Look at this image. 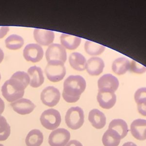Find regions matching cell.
<instances>
[{
  "instance_id": "35",
  "label": "cell",
  "mask_w": 146,
  "mask_h": 146,
  "mask_svg": "<svg viewBox=\"0 0 146 146\" xmlns=\"http://www.w3.org/2000/svg\"><path fill=\"white\" fill-rule=\"evenodd\" d=\"M0 146H4V145H2V144H0Z\"/></svg>"
},
{
  "instance_id": "15",
  "label": "cell",
  "mask_w": 146,
  "mask_h": 146,
  "mask_svg": "<svg viewBox=\"0 0 146 146\" xmlns=\"http://www.w3.org/2000/svg\"><path fill=\"white\" fill-rule=\"evenodd\" d=\"M104 67V61L99 57H92L86 62V69L88 74L92 76L100 75L103 72Z\"/></svg>"
},
{
  "instance_id": "31",
  "label": "cell",
  "mask_w": 146,
  "mask_h": 146,
  "mask_svg": "<svg viewBox=\"0 0 146 146\" xmlns=\"http://www.w3.org/2000/svg\"><path fill=\"white\" fill-rule=\"evenodd\" d=\"M65 146H83V145L80 141L76 140H72L70 141Z\"/></svg>"
},
{
  "instance_id": "19",
  "label": "cell",
  "mask_w": 146,
  "mask_h": 146,
  "mask_svg": "<svg viewBox=\"0 0 146 146\" xmlns=\"http://www.w3.org/2000/svg\"><path fill=\"white\" fill-rule=\"evenodd\" d=\"M86 62L85 57L79 52H72L69 56L70 64L75 70L80 71L84 70L86 69Z\"/></svg>"
},
{
  "instance_id": "1",
  "label": "cell",
  "mask_w": 146,
  "mask_h": 146,
  "mask_svg": "<svg viewBox=\"0 0 146 146\" xmlns=\"http://www.w3.org/2000/svg\"><path fill=\"white\" fill-rule=\"evenodd\" d=\"M29 83L30 77L27 73L17 71L2 86V94L8 102H14L23 97L25 89Z\"/></svg>"
},
{
  "instance_id": "25",
  "label": "cell",
  "mask_w": 146,
  "mask_h": 146,
  "mask_svg": "<svg viewBox=\"0 0 146 146\" xmlns=\"http://www.w3.org/2000/svg\"><path fill=\"white\" fill-rule=\"evenodd\" d=\"M105 48L104 46L90 40H86L84 43V50L90 55H100L105 50Z\"/></svg>"
},
{
  "instance_id": "3",
  "label": "cell",
  "mask_w": 146,
  "mask_h": 146,
  "mask_svg": "<svg viewBox=\"0 0 146 146\" xmlns=\"http://www.w3.org/2000/svg\"><path fill=\"white\" fill-rule=\"evenodd\" d=\"M47 79L52 82H58L63 79L66 70L64 63L60 61H50L44 68Z\"/></svg>"
},
{
  "instance_id": "11",
  "label": "cell",
  "mask_w": 146,
  "mask_h": 146,
  "mask_svg": "<svg viewBox=\"0 0 146 146\" xmlns=\"http://www.w3.org/2000/svg\"><path fill=\"white\" fill-rule=\"evenodd\" d=\"M13 110L20 115H27L33 111L35 105L29 99L21 98L11 103Z\"/></svg>"
},
{
  "instance_id": "16",
  "label": "cell",
  "mask_w": 146,
  "mask_h": 146,
  "mask_svg": "<svg viewBox=\"0 0 146 146\" xmlns=\"http://www.w3.org/2000/svg\"><path fill=\"white\" fill-rule=\"evenodd\" d=\"M27 74L30 77V85L33 88L40 86L44 82L43 71L39 67L34 66L30 67L27 70Z\"/></svg>"
},
{
  "instance_id": "24",
  "label": "cell",
  "mask_w": 146,
  "mask_h": 146,
  "mask_svg": "<svg viewBox=\"0 0 146 146\" xmlns=\"http://www.w3.org/2000/svg\"><path fill=\"white\" fill-rule=\"evenodd\" d=\"M24 44L23 38L17 34H11L5 39L6 47L13 50L21 48Z\"/></svg>"
},
{
  "instance_id": "14",
  "label": "cell",
  "mask_w": 146,
  "mask_h": 146,
  "mask_svg": "<svg viewBox=\"0 0 146 146\" xmlns=\"http://www.w3.org/2000/svg\"><path fill=\"white\" fill-rule=\"evenodd\" d=\"M119 80L116 77L110 74L102 76L98 81L99 90H109L115 92L119 87Z\"/></svg>"
},
{
  "instance_id": "32",
  "label": "cell",
  "mask_w": 146,
  "mask_h": 146,
  "mask_svg": "<svg viewBox=\"0 0 146 146\" xmlns=\"http://www.w3.org/2000/svg\"><path fill=\"white\" fill-rule=\"evenodd\" d=\"M5 110V103L3 100L0 98V115L3 113Z\"/></svg>"
},
{
  "instance_id": "18",
  "label": "cell",
  "mask_w": 146,
  "mask_h": 146,
  "mask_svg": "<svg viewBox=\"0 0 146 146\" xmlns=\"http://www.w3.org/2000/svg\"><path fill=\"white\" fill-rule=\"evenodd\" d=\"M81 38L67 34H62L60 36L61 45L68 50H75L78 47L81 43Z\"/></svg>"
},
{
  "instance_id": "27",
  "label": "cell",
  "mask_w": 146,
  "mask_h": 146,
  "mask_svg": "<svg viewBox=\"0 0 146 146\" xmlns=\"http://www.w3.org/2000/svg\"><path fill=\"white\" fill-rule=\"evenodd\" d=\"M134 98L137 104L146 103V87H141L136 90Z\"/></svg>"
},
{
  "instance_id": "28",
  "label": "cell",
  "mask_w": 146,
  "mask_h": 146,
  "mask_svg": "<svg viewBox=\"0 0 146 146\" xmlns=\"http://www.w3.org/2000/svg\"><path fill=\"white\" fill-rule=\"evenodd\" d=\"M129 70L136 74H143L146 71V67L135 60H132L130 62Z\"/></svg>"
},
{
  "instance_id": "33",
  "label": "cell",
  "mask_w": 146,
  "mask_h": 146,
  "mask_svg": "<svg viewBox=\"0 0 146 146\" xmlns=\"http://www.w3.org/2000/svg\"><path fill=\"white\" fill-rule=\"evenodd\" d=\"M122 146H137V145L133 142L128 141V142L125 143Z\"/></svg>"
},
{
  "instance_id": "34",
  "label": "cell",
  "mask_w": 146,
  "mask_h": 146,
  "mask_svg": "<svg viewBox=\"0 0 146 146\" xmlns=\"http://www.w3.org/2000/svg\"><path fill=\"white\" fill-rule=\"evenodd\" d=\"M4 58V53L2 50L0 48V63L2 62Z\"/></svg>"
},
{
  "instance_id": "17",
  "label": "cell",
  "mask_w": 146,
  "mask_h": 146,
  "mask_svg": "<svg viewBox=\"0 0 146 146\" xmlns=\"http://www.w3.org/2000/svg\"><path fill=\"white\" fill-rule=\"evenodd\" d=\"M88 119L92 125L98 129L103 128L106 123V116L98 109L91 110L88 113Z\"/></svg>"
},
{
  "instance_id": "2",
  "label": "cell",
  "mask_w": 146,
  "mask_h": 146,
  "mask_svg": "<svg viewBox=\"0 0 146 146\" xmlns=\"http://www.w3.org/2000/svg\"><path fill=\"white\" fill-rule=\"evenodd\" d=\"M86 87L85 79L80 75H70L64 80L62 96L68 103L77 102Z\"/></svg>"
},
{
  "instance_id": "29",
  "label": "cell",
  "mask_w": 146,
  "mask_h": 146,
  "mask_svg": "<svg viewBox=\"0 0 146 146\" xmlns=\"http://www.w3.org/2000/svg\"><path fill=\"white\" fill-rule=\"evenodd\" d=\"M137 111L141 115L146 116V103L138 104Z\"/></svg>"
},
{
  "instance_id": "23",
  "label": "cell",
  "mask_w": 146,
  "mask_h": 146,
  "mask_svg": "<svg viewBox=\"0 0 146 146\" xmlns=\"http://www.w3.org/2000/svg\"><path fill=\"white\" fill-rule=\"evenodd\" d=\"M108 129H113L117 132L120 136L121 139L127 136L128 131L127 123L121 119L112 120L109 124Z\"/></svg>"
},
{
  "instance_id": "8",
  "label": "cell",
  "mask_w": 146,
  "mask_h": 146,
  "mask_svg": "<svg viewBox=\"0 0 146 146\" xmlns=\"http://www.w3.org/2000/svg\"><path fill=\"white\" fill-rule=\"evenodd\" d=\"M60 98L59 90L53 86H48L44 88L40 94V99L42 103L48 107L56 106Z\"/></svg>"
},
{
  "instance_id": "10",
  "label": "cell",
  "mask_w": 146,
  "mask_h": 146,
  "mask_svg": "<svg viewBox=\"0 0 146 146\" xmlns=\"http://www.w3.org/2000/svg\"><path fill=\"white\" fill-rule=\"evenodd\" d=\"M97 100L102 108L110 109L113 107L116 103V96L115 92L112 91L100 89L98 90Z\"/></svg>"
},
{
  "instance_id": "5",
  "label": "cell",
  "mask_w": 146,
  "mask_h": 146,
  "mask_svg": "<svg viewBox=\"0 0 146 146\" xmlns=\"http://www.w3.org/2000/svg\"><path fill=\"white\" fill-rule=\"evenodd\" d=\"M41 124L45 128L54 130L57 128L61 122V116L58 111L50 108L44 111L40 116Z\"/></svg>"
},
{
  "instance_id": "12",
  "label": "cell",
  "mask_w": 146,
  "mask_h": 146,
  "mask_svg": "<svg viewBox=\"0 0 146 146\" xmlns=\"http://www.w3.org/2000/svg\"><path fill=\"white\" fill-rule=\"evenodd\" d=\"M130 130L132 135L136 139L140 141L146 140V120H134L131 124Z\"/></svg>"
},
{
  "instance_id": "6",
  "label": "cell",
  "mask_w": 146,
  "mask_h": 146,
  "mask_svg": "<svg viewBox=\"0 0 146 146\" xmlns=\"http://www.w3.org/2000/svg\"><path fill=\"white\" fill-rule=\"evenodd\" d=\"M46 58L50 61H60L64 63L67 59V52L65 48L58 43H52L48 46L46 51Z\"/></svg>"
},
{
  "instance_id": "7",
  "label": "cell",
  "mask_w": 146,
  "mask_h": 146,
  "mask_svg": "<svg viewBox=\"0 0 146 146\" xmlns=\"http://www.w3.org/2000/svg\"><path fill=\"white\" fill-rule=\"evenodd\" d=\"M70 132L64 128H57L52 131L48 136L50 146H65L70 139Z\"/></svg>"
},
{
  "instance_id": "20",
  "label": "cell",
  "mask_w": 146,
  "mask_h": 146,
  "mask_svg": "<svg viewBox=\"0 0 146 146\" xmlns=\"http://www.w3.org/2000/svg\"><path fill=\"white\" fill-rule=\"evenodd\" d=\"M121 139L120 136L117 132L108 129L103 135L102 143L104 146H118Z\"/></svg>"
},
{
  "instance_id": "4",
  "label": "cell",
  "mask_w": 146,
  "mask_h": 146,
  "mask_svg": "<svg viewBox=\"0 0 146 146\" xmlns=\"http://www.w3.org/2000/svg\"><path fill=\"white\" fill-rule=\"evenodd\" d=\"M84 120V112L79 107L70 108L65 115V122L67 127L73 130L80 128Z\"/></svg>"
},
{
  "instance_id": "13",
  "label": "cell",
  "mask_w": 146,
  "mask_h": 146,
  "mask_svg": "<svg viewBox=\"0 0 146 146\" xmlns=\"http://www.w3.org/2000/svg\"><path fill=\"white\" fill-rule=\"evenodd\" d=\"M33 34L35 41L42 46L50 45L55 38L54 31L48 30L35 29Z\"/></svg>"
},
{
  "instance_id": "22",
  "label": "cell",
  "mask_w": 146,
  "mask_h": 146,
  "mask_svg": "<svg viewBox=\"0 0 146 146\" xmlns=\"http://www.w3.org/2000/svg\"><path fill=\"white\" fill-rule=\"evenodd\" d=\"M43 141V133L37 129L31 130L25 139V143L27 146H40Z\"/></svg>"
},
{
  "instance_id": "30",
  "label": "cell",
  "mask_w": 146,
  "mask_h": 146,
  "mask_svg": "<svg viewBox=\"0 0 146 146\" xmlns=\"http://www.w3.org/2000/svg\"><path fill=\"white\" fill-rule=\"evenodd\" d=\"M9 31V26H0V39L3 38Z\"/></svg>"
},
{
  "instance_id": "21",
  "label": "cell",
  "mask_w": 146,
  "mask_h": 146,
  "mask_svg": "<svg viewBox=\"0 0 146 146\" xmlns=\"http://www.w3.org/2000/svg\"><path fill=\"white\" fill-rule=\"evenodd\" d=\"M130 62L125 57H120L116 59L112 63V70L117 75L124 74L129 70Z\"/></svg>"
},
{
  "instance_id": "9",
  "label": "cell",
  "mask_w": 146,
  "mask_h": 146,
  "mask_svg": "<svg viewBox=\"0 0 146 146\" xmlns=\"http://www.w3.org/2000/svg\"><path fill=\"white\" fill-rule=\"evenodd\" d=\"M23 55L27 61L33 63L38 62L43 58V50L38 44L30 43L24 48Z\"/></svg>"
},
{
  "instance_id": "26",
  "label": "cell",
  "mask_w": 146,
  "mask_h": 146,
  "mask_svg": "<svg viewBox=\"0 0 146 146\" xmlns=\"http://www.w3.org/2000/svg\"><path fill=\"white\" fill-rule=\"evenodd\" d=\"M10 135V126L6 119L3 116L0 115V141H5Z\"/></svg>"
},
{
  "instance_id": "36",
  "label": "cell",
  "mask_w": 146,
  "mask_h": 146,
  "mask_svg": "<svg viewBox=\"0 0 146 146\" xmlns=\"http://www.w3.org/2000/svg\"><path fill=\"white\" fill-rule=\"evenodd\" d=\"M1 74H0V80H1Z\"/></svg>"
}]
</instances>
